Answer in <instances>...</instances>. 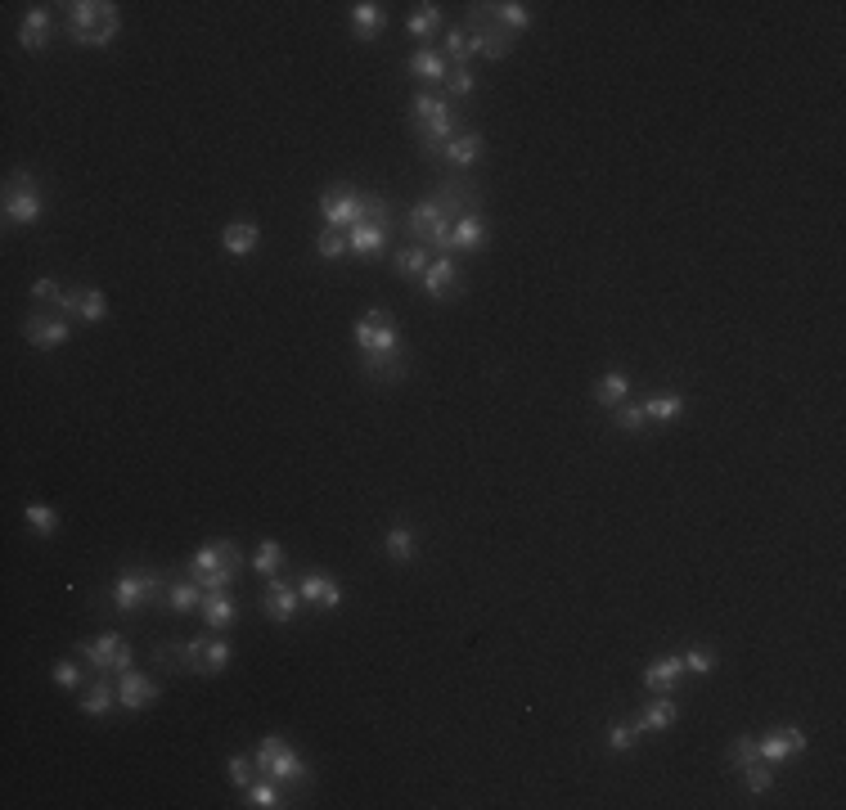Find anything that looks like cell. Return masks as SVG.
<instances>
[{
	"label": "cell",
	"instance_id": "6da1fadb",
	"mask_svg": "<svg viewBox=\"0 0 846 810\" xmlns=\"http://www.w3.org/2000/svg\"><path fill=\"white\" fill-rule=\"evenodd\" d=\"M122 32V14L113 0H72L63 5V36L81 50H104Z\"/></svg>",
	"mask_w": 846,
	"mask_h": 810
},
{
	"label": "cell",
	"instance_id": "7a4b0ae2",
	"mask_svg": "<svg viewBox=\"0 0 846 810\" xmlns=\"http://www.w3.org/2000/svg\"><path fill=\"white\" fill-rule=\"evenodd\" d=\"M239 567H243V554L234 540H207V545L194 549V558L185 563V572L203 585L207 594H221L239 581Z\"/></svg>",
	"mask_w": 846,
	"mask_h": 810
},
{
	"label": "cell",
	"instance_id": "3957f363",
	"mask_svg": "<svg viewBox=\"0 0 846 810\" xmlns=\"http://www.w3.org/2000/svg\"><path fill=\"white\" fill-rule=\"evenodd\" d=\"M167 572H158V567H122V572L113 576V585H108V608L113 612H135V608H149V603H162V594H167Z\"/></svg>",
	"mask_w": 846,
	"mask_h": 810
},
{
	"label": "cell",
	"instance_id": "277c9868",
	"mask_svg": "<svg viewBox=\"0 0 846 810\" xmlns=\"http://www.w3.org/2000/svg\"><path fill=\"white\" fill-rule=\"evenodd\" d=\"M252 761H257V770L270 774V779H275L284 792H302L306 783H311V765H306L302 756H297L279 734L261 738L257 752H252Z\"/></svg>",
	"mask_w": 846,
	"mask_h": 810
},
{
	"label": "cell",
	"instance_id": "5b68a950",
	"mask_svg": "<svg viewBox=\"0 0 846 810\" xmlns=\"http://www.w3.org/2000/svg\"><path fill=\"white\" fill-rule=\"evenodd\" d=\"M351 342H356L360 356H396V351H405L392 311H383V306H374V311L360 315L356 329H351Z\"/></svg>",
	"mask_w": 846,
	"mask_h": 810
},
{
	"label": "cell",
	"instance_id": "8992f818",
	"mask_svg": "<svg viewBox=\"0 0 846 810\" xmlns=\"http://www.w3.org/2000/svg\"><path fill=\"white\" fill-rule=\"evenodd\" d=\"M72 653L86 657V662L95 666V675H122L135 666V648L126 644V635H117V630H99L95 639H81Z\"/></svg>",
	"mask_w": 846,
	"mask_h": 810
},
{
	"label": "cell",
	"instance_id": "52a82bcc",
	"mask_svg": "<svg viewBox=\"0 0 846 810\" xmlns=\"http://www.w3.org/2000/svg\"><path fill=\"white\" fill-rule=\"evenodd\" d=\"M450 216L441 212L437 198H423V203L410 207V216H405V234H410V243H423V248H432L441 257V252H450Z\"/></svg>",
	"mask_w": 846,
	"mask_h": 810
},
{
	"label": "cell",
	"instance_id": "ba28073f",
	"mask_svg": "<svg viewBox=\"0 0 846 810\" xmlns=\"http://www.w3.org/2000/svg\"><path fill=\"white\" fill-rule=\"evenodd\" d=\"M464 27H468V36H473V45H477V54H486L491 63H500V59H509L513 54V45H518V36H509L500 23L491 18V5H468V18H464Z\"/></svg>",
	"mask_w": 846,
	"mask_h": 810
},
{
	"label": "cell",
	"instance_id": "9c48e42d",
	"mask_svg": "<svg viewBox=\"0 0 846 810\" xmlns=\"http://www.w3.org/2000/svg\"><path fill=\"white\" fill-rule=\"evenodd\" d=\"M320 216L329 230H351L365 221V194H356V185H329L320 198Z\"/></svg>",
	"mask_w": 846,
	"mask_h": 810
},
{
	"label": "cell",
	"instance_id": "30bf717a",
	"mask_svg": "<svg viewBox=\"0 0 846 810\" xmlns=\"http://www.w3.org/2000/svg\"><path fill=\"white\" fill-rule=\"evenodd\" d=\"M261 612H266L270 621H279V626H288V621H297V612H302V594H297V581L293 576H266L261 581Z\"/></svg>",
	"mask_w": 846,
	"mask_h": 810
},
{
	"label": "cell",
	"instance_id": "8fae6325",
	"mask_svg": "<svg viewBox=\"0 0 846 810\" xmlns=\"http://www.w3.org/2000/svg\"><path fill=\"white\" fill-rule=\"evenodd\" d=\"M293 581H297V594H302L306 608H320V612L342 608V581L333 572H324V567H306Z\"/></svg>",
	"mask_w": 846,
	"mask_h": 810
},
{
	"label": "cell",
	"instance_id": "7c38bea8",
	"mask_svg": "<svg viewBox=\"0 0 846 810\" xmlns=\"http://www.w3.org/2000/svg\"><path fill=\"white\" fill-rule=\"evenodd\" d=\"M423 293L432 297V302H450V297H464L468 279L459 275V261L450 257V252H441V257L428 261V270H423Z\"/></svg>",
	"mask_w": 846,
	"mask_h": 810
},
{
	"label": "cell",
	"instance_id": "4fadbf2b",
	"mask_svg": "<svg viewBox=\"0 0 846 810\" xmlns=\"http://www.w3.org/2000/svg\"><path fill=\"white\" fill-rule=\"evenodd\" d=\"M158 698H162V684L153 680V675L135 671V666L117 675V707H122V711H131V716H135V711H149Z\"/></svg>",
	"mask_w": 846,
	"mask_h": 810
},
{
	"label": "cell",
	"instance_id": "5bb4252c",
	"mask_svg": "<svg viewBox=\"0 0 846 810\" xmlns=\"http://www.w3.org/2000/svg\"><path fill=\"white\" fill-rule=\"evenodd\" d=\"M23 338L32 342L36 351H54V347H68L72 324H68V315H45V311H32V315L23 320Z\"/></svg>",
	"mask_w": 846,
	"mask_h": 810
},
{
	"label": "cell",
	"instance_id": "9a60e30c",
	"mask_svg": "<svg viewBox=\"0 0 846 810\" xmlns=\"http://www.w3.org/2000/svg\"><path fill=\"white\" fill-rule=\"evenodd\" d=\"M432 198L441 203V212H446L450 221H459L464 212H482V189H477L473 180H464V176H446Z\"/></svg>",
	"mask_w": 846,
	"mask_h": 810
},
{
	"label": "cell",
	"instance_id": "2e32d148",
	"mask_svg": "<svg viewBox=\"0 0 846 810\" xmlns=\"http://www.w3.org/2000/svg\"><path fill=\"white\" fill-rule=\"evenodd\" d=\"M54 41V9L50 5H27L23 23H18V45L27 54H41Z\"/></svg>",
	"mask_w": 846,
	"mask_h": 810
},
{
	"label": "cell",
	"instance_id": "e0dca14e",
	"mask_svg": "<svg viewBox=\"0 0 846 810\" xmlns=\"http://www.w3.org/2000/svg\"><path fill=\"white\" fill-rule=\"evenodd\" d=\"M0 212H5V225H9V230L36 225V221H41V212H45L41 189H9V185H5V203H0Z\"/></svg>",
	"mask_w": 846,
	"mask_h": 810
},
{
	"label": "cell",
	"instance_id": "ac0fdd59",
	"mask_svg": "<svg viewBox=\"0 0 846 810\" xmlns=\"http://www.w3.org/2000/svg\"><path fill=\"white\" fill-rule=\"evenodd\" d=\"M630 720H635L639 734H666V729L680 720V702H675L671 693H653V698H648V707L635 711Z\"/></svg>",
	"mask_w": 846,
	"mask_h": 810
},
{
	"label": "cell",
	"instance_id": "d6986e66",
	"mask_svg": "<svg viewBox=\"0 0 846 810\" xmlns=\"http://www.w3.org/2000/svg\"><path fill=\"white\" fill-rule=\"evenodd\" d=\"M405 72H410L414 81H423V90H437L450 72V59L441 50H432V45H419V50L405 59Z\"/></svg>",
	"mask_w": 846,
	"mask_h": 810
},
{
	"label": "cell",
	"instance_id": "ffe728a7",
	"mask_svg": "<svg viewBox=\"0 0 846 810\" xmlns=\"http://www.w3.org/2000/svg\"><path fill=\"white\" fill-rule=\"evenodd\" d=\"M482 149H486V140H482V131H459L455 140L441 149V162L450 167V176H464L468 167H473L477 158H482Z\"/></svg>",
	"mask_w": 846,
	"mask_h": 810
},
{
	"label": "cell",
	"instance_id": "44dd1931",
	"mask_svg": "<svg viewBox=\"0 0 846 810\" xmlns=\"http://www.w3.org/2000/svg\"><path fill=\"white\" fill-rule=\"evenodd\" d=\"M257 243H261V225L252 221V216H239V221H230L221 230V248L230 252L234 261H248L252 252H257Z\"/></svg>",
	"mask_w": 846,
	"mask_h": 810
},
{
	"label": "cell",
	"instance_id": "7402d4cb",
	"mask_svg": "<svg viewBox=\"0 0 846 810\" xmlns=\"http://www.w3.org/2000/svg\"><path fill=\"white\" fill-rule=\"evenodd\" d=\"M198 617H203V626L212 630V635H225V630H234V621H239V603H234L230 590L203 594V608H198Z\"/></svg>",
	"mask_w": 846,
	"mask_h": 810
},
{
	"label": "cell",
	"instance_id": "603a6c76",
	"mask_svg": "<svg viewBox=\"0 0 846 810\" xmlns=\"http://www.w3.org/2000/svg\"><path fill=\"white\" fill-rule=\"evenodd\" d=\"M77 707L86 711V716H99V720H104L108 711L117 707V675H95V680H86V689H81Z\"/></svg>",
	"mask_w": 846,
	"mask_h": 810
},
{
	"label": "cell",
	"instance_id": "cb8c5ba5",
	"mask_svg": "<svg viewBox=\"0 0 846 810\" xmlns=\"http://www.w3.org/2000/svg\"><path fill=\"white\" fill-rule=\"evenodd\" d=\"M203 594H207V590L194 581V576L180 572V576H171V581H167L162 608H171V612H180V617H185V612H198V608H203Z\"/></svg>",
	"mask_w": 846,
	"mask_h": 810
},
{
	"label": "cell",
	"instance_id": "d4e9b609",
	"mask_svg": "<svg viewBox=\"0 0 846 810\" xmlns=\"http://www.w3.org/2000/svg\"><path fill=\"white\" fill-rule=\"evenodd\" d=\"M347 23H351V36H356L360 45H369V41H378V32H383L387 9L378 5V0H356L351 14H347Z\"/></svg>",
	"mask_w": 846,
	"mask_h": 810
},
{
	"label": "cell",
	"instance_id": "484cf974",
	"mask_svg": "<svg viewBox=\"0 0 846 810\" xmlns=\"http://www.w3.org/2000/svg\"><path fill=\"white\" fill-rule=\"evenodd\" d=\"M486 243V212H464L450 225V257L455 252H477Z\"/></svg>",
	"mask_w": 846,
	"mask_h": 810
},
{
	"label": "cell",
	"instance_id": "4316f807",
	"mask_svg": "<svg viewBox=\"0 0 846 810\" xmlns=\"http://www.w3.org/2000/svg\"><path fill=\"white\" fill-rule=\"evenodd\" d=\"M378 549H383V558H392V563H410V558L419 554V531H414L410 522H396V527L383 531Z\"/></svg>",
	"mask_w": 846,
	"mask_h": 810
},
{
	"label": "cell",
	"instance_id": "83f0119b",
	"mask_svg": "<svg viewBox=\"0 0 846 810\" xmlns=\"http://www.w3.org/2000/svg\"><path fill=\"white\" fill-rule=\"evenodd\" d=\"M459 135V117H455V108H450L446 117H437V122H428V126H419V149H423V158H441V149H446L450 140Z\"/></svg>",
	"mask_w": 846,
	"mask_h": 810
},
{
	"label": "cell",
	"instance_id": "f1b7e54d",
	"mask_svg": "<svg viewBox=\"0 0 846 810\" xmlns=\"http://www.w3.org/2000/svg\"><path fill=\"white\" fill-rule=\"evenodd\" d=\"M243 806L248 810H284V806H293V801H288V792L279 788L270 774H261V779H252L248 788H243Z\"/></svg>",
	"mask_w": 846,
	"mask_h": 810
},
{
	"label": "cell",
	"instance_id": "f546056e",
	"mask_svg": "<svg viewBox=\"0 0 846 810\" xmlns=\"http://www.w3.org/2000/svg\"><path fill=\"white\" fill-rule=\"evenodd\" d=\"M680 675H684L680 653H666V657H657L653 666H644V689H648V693H675Z\"/></svg>",
	"mask_w": 846,
	"mask_h": 810
},
{
	"label": "cell",
	"instance_id": "4dcf8cb0",
	"mask_svg": "<svg viewBox=\"0 0 846 810\" xmlns=\"http://www.w3.org/2000/svg\"><path fill=\"white\" fill-rule=\"evenodd\" d=\"M405 369H410V356L396 351V356H360V374L369 383H401Z\"/></svg>",
	"mask_w": 846,
	"mask_h": 810
},
{
	"label": "cell",
	"instance_id": "1f68e13d",
	"mask_svg": "<svg viewBox=\"0 0 846 810\" xmlns=\"http://www.w3.org/2000/svg\"><path fill=\"white\" fill-rule=\"evenodd\" d=\"M450 113V99L441 95V90H414V99H410V117H414V131L419 126H428V122H437V117H446Z\"/></svg>",
	"mask_w": 846,
	"mask_h": 810
},
{
	"label": "cell",
	"instance_id": "d6a6232c",
	"mask_svg": "<svg viewBox=\"0 0 846 810\" xmlns=\"http://www.w3.org/2000/svg\"><path fill=\"white\" fill-rule=\"evenodd\" d=\"M630 392H635V383H630L626 369H608V374L594 383V401L603 405V410H612V405L630 401Z\"/></svg>",
	"mask_w": 846,
	"mask_h": 810
},
{
	"label": "cell",
	"instance_id": "836d02e7",
	"mask_svg": "<svg viewBox=\"0 0 846 810\" xmlns=\"http://www.w3.org/2000/svg\"><path fill=\"white\" fill-rule=\"evenodd\" d=\"M441 54L450 59V68H468V63H473L477 45H473V36H468L464 23H459V27H446V32H441Z\"/></svg>",
	"mask_w": 846,
	"mask_h": 810
},
{
	"label": "cell",
	"instance_id": "e575fe53",
	"mask_svg": "<svg viewBox=\"0 0 846 810\" xmlns=\"http://www.w3.org/2000/svg\"><path fill=\"white\" fill-rule=\"evenodd\" d=\"M437 257L432 248H423V243H405V248L392 252V270L401 279H423V270H428V261Z\"/></svg>",
	"mask_w": 846,
	"mask_h": 810
},
{
	"label": "cell",
	"instance_id": "d590c367",
	"mask_svg": "<svg viewBox=\"0 0 846 810\" xmlns=\"http://www.w3.org/2000/svg\"><path fill=\"white\" fill-rule=\"evenodd\" d=\"M288 567V549L279 545V540H257V549H252V572L266 581V576H279Z\"/></svg>",
	"mask_w": 846,
	"mask_h": 810
},
{
	"label": "cell",
	"instance_id": "8d00e7d4",
	"mask_svg": "<svg viewBox=\"0 0 846 810\" xmlns=\"http://www.w3.org/2000/svg\"><path fill=\"white\" fill-rule=\"evenodd\" d=\"M405 32L414 36V41L428 45L432 36L441 32V5H432V0H423V5L410 9V18H405Z\"/></svg>",
	"mask_w": 846,
	"mask_h": 810
},
{
	"label": "cell",
	"instance_id": "74e56055",
	"mask_svg": "<svg viewBox=\"0 0 846 810\" xmlns=\"http://www.w3.org/2000/svg\"><path fill=\"white\" fill-rule=\"evenodd\" d=\"M387 234L392 230H378V225H351L347 230V252L351 257H378L387 248Z\"/></svg>",
	"mask_w": 846,
	"mask_h": 810
},
{
	"label": "cell",
	"instance_id": "f35d334b",
	"mask_svg": "<svg viewBox=\"0 0 846 810\" xmlns=\"http://www.w3.org/2000/svg\"><path fill=\"white\" fill-rule=\"evenodd\" d=\"M644 419L648 423H675L684 414V396L680 392H653V396H644Z\"/></svg>",
	"mask_w": 846,
	"mask_h": 810
},
{
	"label": "cell",
	"instance_id": "ab89813d",
	"mask_svg": "<svg viewBox=\"0 0 846 810\" xmlns=\"http://www.w3.org/2000/svg\"><path fill=\"white\" fill-rule=\"evenodd\" d=\"M491 18L509 36H518V32H527V27H531V5H522V0H500V5H491Z\"/></svg>",
	"mask_w": 846,
	"mask_h": 810
},
{
	"label": "cell",
	"instance_id": "60d3db41",
	"mask_svg": "<svg viewBox=\"0 0 846 810\" xmlns=\"http://www.w3.org/2000/svg\"><path fill=\"white\" fill-rule=\"evenodd\" d=\"M23 522L36 531V536H54V531H59V513H54L50 504H41V500L23 504Z\"/></svg>",
	"mask_w": 846,
	"mask_h": 810
},
{
	"label": "cell",
	"instance_id": "b9f144b4",
	"mask_svg": "<svg viewBox=\"0 0 846 810\" xmlns=\"http://www.w3.org/2000/svg\"><path fill=\"white\" fill-rule=\"evenodd\" d=\"M756 752H761V761L774 765V770H779L783 761H792V747H788V738H783V729H770V734L756 738Z\"/></svg>",
	"mask_w": 846,
	"mask_h": 810
},
{
	"label": "cell",
	"instance_id": "7bdbcfd3",
	"mask_svg": "<svg viewBox=\"0 0 846 810\" xmlns=\"http://www.w3.org/2000/svg\"><path fill=\"white\" fill-rule=\"evenodd\" d=\"M680 662H684V675H711L720 666V657H716V648H707V644H689L680 653Z\"/></svg>",
	"mask_w": 846,
	"mask_h": 810
},
{
	"label": "cell",
	"instance_id": "ee69618b",
	"mask_svg": "<svg viewBox=\"0 0 846 810\" xmlns=\"http://www.w3.org/2000/svg\"><path fill=\"white\" fill-rule=\"evenodd\" d=\"M50 680H54V689H63V693H77V689H86V671H81L72 657H59V662L50 666Z\"/></svg>",
	"mask_w": 846,
	"mask_h": 810
},
{
	"label": "cell",
	"instance_id": "f6af8a7d",
	"mask_svg": "<svg viewBox=\"0 0 846 810\" xmlns=\"http://www.w3.org/2000/svg\"><path fill=\"white\" fill-rule=\"evenodd\" d=\"M612 428L617 432H644L648 428V419H644V405L639 401H621V405H612Z\"/></svg>",
	"mask_w": 846,
	"mask_h": 810
},
{
	"label": "cell",
	"instance_id": "bcb514c9",
	"mask_svg": "<svg viewBox=\"0 0 846 810\" xmlns=\"http://www.w3.org/2000/svg\"><path fill=\"white\" fill-rule=\"evenodd\" d=\"M230 657H234V644L225 635L207 639V657H203V675H207V680H212V675H221L225 666H230Z\"/></svg>",
	"mask_w": 846,
	"mask_h": 810
},
{
	"label": "cell",
	"instance_id": "7dc6e473",
	"mask_svg": "<svg viewBox=\"0 0 846 810\" xmlns=\"http://www.w3.org/2000/svg\"><path fill=\"white\" fill-rule=\"evenodd\" d=\"M603 743L612 747V752H630V747L639 743V729H635V720H608V729H603Z\"/></svg>",
	"mask_w": 846,
	"mask_h": 810
},
{
	"label": "cell",
	"instance_id": "c3c4849f",
	"mask_svg": "<svg viewBox=\"0 0 846 810\" xmlns=\"http://www.w3.org/2000/svg\"><path fill=\"white\" fill-rule=\"evenodd\" d=\"M77 320H81V324H99V320H108V297L99 293V288H81Z\"/></svg>",
	"mask_w": 846,
	"mask_h": 810
},
{
	"label": "cell",
	"instance_id": "681fc988",
	"mask_svg": "<svg viewBox=\"0 0 846 810\" xmlns=\"http://www.w3.org/2000/svg\"><path fill=\"white\" fill-rule=\"evenodd\" d=\"M738 783H743V788L752 792V797H761V792L774 788V765H765V761L747 765V770H738Z\"/></svg>",
	"mask_w": 846,
	"mask_h": 810
},
{
	"label": "cell",
	"instance_id": "f907efd6",
	"mask_svg": "<svg viewBox=\"0 0 846 810\" xmlns=\"http://www.w3.org/2000/svg\"><path fill=\"white\" fill-rule=\"evenodd\" d=\"M441 86H446V99H459V104H464V99H473L477 77H473V68H450Z\"/></svg>",
	"mask_w": 846,
	"mask_h": 810
},
{
	"label": "cell",
	"instance_id": "816d5d0a",
	"mask_svg": "<svg viewBox=\"0 0 846 810\" xmlns=\"http://www.w3.org/2000/svg\"><path fill=\"white\" fill-rule=\"evenodd\" d=\"M315 252H320L324 261H338V257H347V230H329V225H324V230H320V239H315Z\"/></svg>",
	"mask_w": 846,
	"mask_h": 810
},
{
	"label": "cell",
	"instance_id": "f5cc1de1",
	"mask_svg": "<svg viewBox=\"0 0 846 810\" xmlns=\"http://www.w3.org/2000/svg\"><path fill=\"white\" fill-rule=\"evenodd\" d=\"M225 774H230V783L243 792L252 779H257V761H252V756H243V752H234L230 761H225Z\"/></svg>",
	"mask_w": 846,
	"mask_h": 810
},
{
	"label": "cell",
	"instance_id": "db71d44e",
	"mask_svg": "<svg viewBox=\"0 0 846 810\" xmlns=\"http://www.w3.org/2000/svg\"><path fill=\"white\" fill-rule=\"evenodd\" d=\"M360 225H378V230H392V203L378 194H365V221Z\"/></svg>",
	"mask_w": 846,
	"mask_h": 810
},
{
	"label": "cell",
	"instance_id": "11a10c76",
	"mask_svg": "<svg viewBox=\"0 0 846 810\" xmlns=\"http://www.w3.org/2000/svg\"><path fill=\"white\" fill-rule=\"evenodd\" d=\"M761 761V752H756V738H734V743H729V765H734V774L738 770H747V765H756Z\"/></svg>",
	"mask_w": 846,
	"mask_h": 810
},
{
	"label": "cell",
	"instance_id": "9f6ffc18",
	"mask_svg": "<svg viewBox=\"0 0 846 810\" xmlns=\"http://www.w3.org/2000/svg\"><path fill=\"white\" fill-rule=\"evenodd\" d=\"M32 297H36V302H50V306H54V302L63 297V284L45 275V279H36V284H32Z\"/></svg>",
	"mask_w": 846,
	"mask_h": 810
},
{
	"label": "cell",
	"instance_id": "6f0895ef",
	"mask_svg": "<svg viewBox=\"0 0 846 810\" xmlns=\"http://www.w3.org/2000/svg\"><path fill=\"white\" fill-rule=\"evenodd\" d=\"M5 185H9V189H41V180H36L32 171H23V167H18V171H9V180H5Z\"/></svg>",
	"mask_w": 846,
	"mask_h": 810
},
{
	"label": "cell",
	"instance_id": "680465c9",
	"mask_svg": "<svg viewBox=\"0 0 846 810\" xmlns=\"http://www.w3.org/2000/svg\"><path fill=\"white\" fill-rule=\"evenodd\" d=\"M783 729V738H788V747H792V756H801L806 752V734H801L797 725H779Z\"/></svg>",
	"mask_w": 846,
	"mask_h": 810
}]
</instances>
